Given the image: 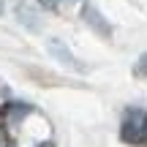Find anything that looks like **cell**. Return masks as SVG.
<instances>
[{
	"instance_id": "obj_1",
	"label": "cell",
	"mask_w": 147,
	"mask_h": 147,
	"mask_svg": "<svg viewBox=\"0 0 147 147\" xmlns=\"http://www.w3.org/2000/svg\"><path fill=\"white\" fill-rule=\"evenodd\" d=\"M120 139L131 147H147V109L128 106L120 120Z\"/></svg>"
},
{
	"instance_id": "obj_2",
	"label": "cell",
	"mask_w": 147,
	"mask_h": 147,
	"mask_svg": "<svg viewBox=\"0 0 147 147\" xmlns=\"http://www.w3.org/2000/svg\"><path fill=\"white\" fill-rule=\"evenodd\" d=\"M47 49H49V55H52V57H57L60 63H65L68 68H82V65H79V60L68 52V47H65L60 38H49V41H47Z\"/></svg>"
},
{
	"instance_id": "obj_3",
	"label": "cell",
	"mask_w": 147,
	"mask_h": 147,
	"mask_svg": "<svg viewBox=\"0 0 147 147\" xmlns=\"http://www.w3.org/2000/svg\"><path fill=\"white\" fill-rule=\"evenodd\" d=\"M84 19H87V25L93 27L95 33H101V36H109V33H112V27H109V22H106L104 16H101L98 11L93 8V5H87V8H84Z\"/></svg>"
},
{
	"instance_id": "obj_4",
	"label": "cell",
	"mask_w": 147,
	"mask_h": 147,
	"mask_svg": "<svg viewBox=\"0 0 147 147\" xmlns=\"http://www.w3.org/2000/svg\"><path fill=\"white\" fill-rule=\"evenodd\" d=\"M134 76L147 79V52H144V55H139V60L134 63Z\"/></svg>"
},
{
	"instance_id": "obj_5",
	"label": "cell",
	"mask_w": 147,
	"mask_h": 147,
	"mask_svg": "<svg viewBox=\"0 0 147 147\" xmlns=\"http://www.w3.org/2000/svg\"><path fill=\"white\" fill-rule=\"evenodd\" d=\"M19 16L25 19V25H30V27H38V19H36V16H33L30 11L25 8V5H19Z\"/></svg>"
},
{
	"instance_id": "obj_6",
	"label": "cell",
	"mask_w": 147,
	"mask_h": 147,
	"mask_svg": "<svg viewBox=\"0 0 147 147\" xmlns=\"http://www.w3.org/2000/svg\"><path fill=\"white\" fill-rule=\"evenodd\" d=\"M38 3L44 5V8H57L60 3H65V0H38Z\"/></svg>"
},
{
	"instance_id": "obj_7",
	"label": "cell",
	"mask_w": 147,
	"mask_h": 147,
	"mask_svg": "<svg viewBox=\"0 0 147 147\" xmlns=\"http://www.w3.org/2000/svg\"><path fill=\"white\" fill-rule=\"evenodd\" d=\"M0 147H5V131H3V125H0Z\"/></svg>"
},
{
	"instance_id": "obj_8",
	"label": "cell",
	"mask_w": 147,
	"mask_h": 147,
	"mask_svg": "<svg viewBox=\"0 0 147 147\" xmlns=\"http://www.w3.org/2000/svg\"><path fill=\"white\" fill-rule=\"evenodd\" d=\"M36 147H55L52 142H41V144H36Z\"/></svg>"
}]
</instances>
